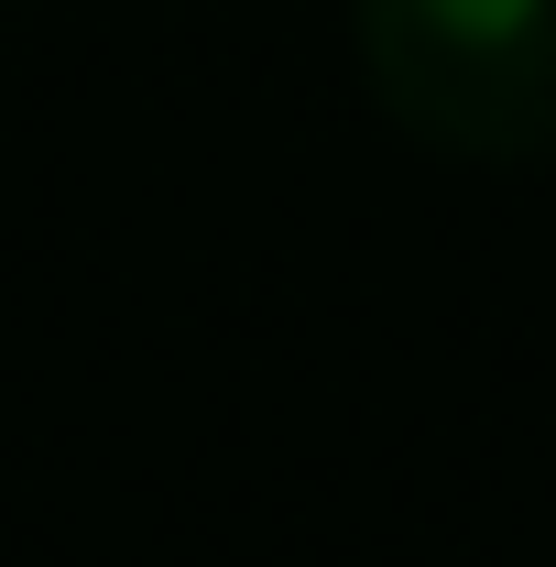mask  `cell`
<instances>
[{"label":"cell","mask_w":556,"mask_h":567,"mask_svg":"<svg viewBox=\"0 0 556 567\" xmlns=\"http://www.w3.org/2000/svg\"><path fill=\"white\" fill-rule=\"evenodd\" d=\"M349 44L425 153L556 164V0H360Z\"/></svg>","instance_id":"6da1fadb"}]
</instances>
